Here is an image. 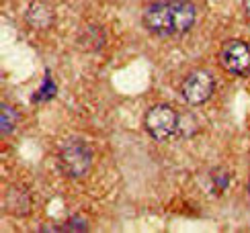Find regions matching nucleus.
<instances>
[{
  "instance_id": "nucleus-1",
  "label": "nucleus",
  "mask_w": 250,
  "mask_h": 233,
  "mask_svg": "<svg viewBox=\"0 0 250 233\" xmlns=\"http://www.w3.org/2000/svg\"><path fill=\"white\" fill-rule=\"evenodd\" d=\"M197 20V6L191 0H156L142 13V23L158 37L183 35Z\"/></svg>"
},
{
  "instance_id": "nucleus-2",
  "label": "nucleus",
  "mask_w": 250,
  "mask_h": 233,
  "mask_svg": "<svg viewBox=\"0 0 250 233\" xmlns=\"http://www.w3.org/2000/svg\"><path fill=\"white\" fill-rule=\"evenodd\" d=\"M58 166H60L62 174H66L68 178H82L84 174H88L90 166H92L90 145L84 139H80V137L68 139L60 147Z\"/></svg>"
},
{
  "instance_id": "nucleus-3",
  "label": "nucleus",
  "mask_w": 250,
  "mask_h": 233,
  "mask_svg": "<svg viewBox=\"0 0 250 233\" xmlns=\"http://www.w3.org/2000/svg\"><path fill=\"white\" fill-rule=\"evenodd\" d=\"M144 127L156 141H168L179 131V115L168 104H156L146 113Z\"/></svg>"
},
{
  "instance_id": "nucleus-4",
  "label": "nucleus",
  "mask_w": 250,
  "mask_h": 233,
  "mask_svg": "<svg viewBox=\"0 0 250 233\" xmlns=\"http://www.w3.org/2000/svg\"><path fill=\"white\" fill-rule=\"evenodd\" d=\"M213 92H215V80L211 72L207 70H193L181 82V97L193 107L207 102Z\"/></svg>"
},
{
  "instance_id": "nucleus-5",
  "label": "nucleus",
  "mask_w": 250,
  "mask_h": 233,
  "mask_svg": "<svg viewBox=\"0 0 250 233\" xmlns=\"http://www.w3.org/2000/svg\"><path fill=\"white\" fill-rule=\"evenodd\" d=\"M220 63L234 76H250V45L240 39L228 41L220 51Z\"/></svg>"
},
{
  "instance_id": "nucleus-6",
  "label": "nucleus",
  "mask_w": 250,
  "mask_h": 233,
  "mask_svg": "<svg viewBox=\"0 0 250 233\" xmlns=\"http://www.w3.org/2000/svg\"><path fill=\"white\" fill-rule=\"evenodd\" d=\"M25 19H27L29 27L45 31V29H49L51 25H54L56 13H54V8H51L47 2H43V0H35V2H31Z\"/></svg>"
},
{
  "instance_id": "nucleus-7",
  "label": "nucleus",
  "mask_w": 250,
  "mask_h": 233,
  "mask_svg": "<svg viewBox=\"0 0 250 233\" xmlns=\"http://www.w3.org/2000/svg\"><path fill=\"white\" fill-rule=\"evenodd\" d=\"M29 205H31V198L21 188H10L4 194V209L10 215H25L29 211Z\"/></svg>"
},
{
  "instance_id": "nucleus-8",
  "label": "nucleus",
  "mask_w": 250,
  "mask_h": 233,
  "mask_svg": "<svg viewBox=\"0 0 250 233\" xmlns=\"http://www.w3.org/2000/svg\"><path fill=\"white\" fill-rule=\"evenodd\" d=\"M17 121H19V113L10 104H2V115H0V129H2V133L8 135L17 127Z\"/></svg>"
},
{
  "instance_id": "nucleus-9",
  "label": "nucleus",
  "mask_w": 250,
  "mask_h": 233,
  "mask_svg": "<svg viewBox=\"0 0 250 233\" xmlns=\"http://www.w3.org/2000/svg\"><path fill=\"white\" fill-rule=\"evenodd\" d=\"M242 6H244L246 17H250V0H242Z\"/></svg>"
},
{
  "instance_id": "nucleus-10",
  "label": "nucleus",
  "mask_w": 250,
  "mask_h": 233,
  "mask_svg": "<svg viewBox=\"0 0 250 233\" xmlns=\"http://www.w3.org/2000/svg\"><path fill=\"white\" fill-rule=\"evenodd\" d=\"M248 196H250V180H248Z\"/></svg>"
}]
</instances>
